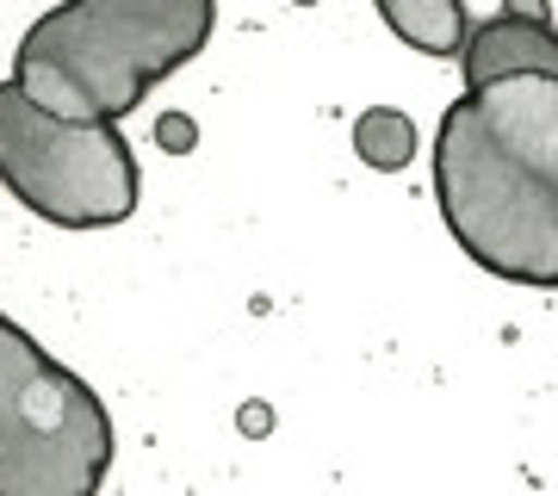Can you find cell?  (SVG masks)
<instances>
[{"mask_svg": "<svg viewBox=\"0 0 558 496\" xmlns=\"http://www.w3.org/2000/svg\"><path fill=\"white\" fill-rule=\"evenodd\" d=\"M440 218L465 255L515 286H558V75L465 87L435 137Z\"/></svg>", "mask_w": 558, "mask_h": 496, "instance_id": "obj_1", "label": "cell"}, {"mask_svg": "<svg viewBox=\"0 0 558 496\" xmlns=\"http://www.w3.org/2000/svg\"><path fill=\"white\" fill-rule=\"evenodd\" d=\"M218 0H62L20 44L13 87L50 119L119 124L205 50Z\"/></svg>", "mask_w": 558, "mask_h": 496, "instance_id": "obj_2", "label": "cell"}, {"mask_svg": "<svg viewBox=\"0 0 558 496\" xmlns=\"http://www.w3.org/2000/svg\"><path fill=\"white\" fill-rule=\"evenodd\" d=\"M106 465V403L20 323L0 317V496H87Z\"/></svg>", "mask_w": 558, "mask_h": 496, "instance_id": "obj_3", "label": "cell"}, {"mask_svg": "<svg viewBox=\"0 0 558 496\" xmlns=\"http://www.w3.org/2000/svg\"><path fill=\"white\" fill-rule=\"evenodd\" d=\"M0 180L20 205L62 230H106L137 211V156L106 119H50L7 81L0 87Z\"/></svg>", "mask_w": 558, "mask_h": 496, "instance_id": "obj_4", "label": "cell"}, {"mask_svg": "<svg viewBox=\"0 0 558 496\" xmlns=\"http://www.w3.org/2000/svg\"><path fill=\"white\" fill-rule=\"evenodd\" d=\"M459 62H465V87H484L502 75H558V38L553 25H527L502 13V20H484L478 32H465Z\"/></svg>", "mask_w": 558, "mask_h": 496, "instance_id": "obj_5", "label": "cell"}, {"mask_svg": "<svg viewBox=\"0 0 558 496\" xmlns=\"http://www.w3.org/2000/svg\"><path fill=\"white\" fill-rule=\"evenodd\" d=\"M379 7V20L398 32L410 50L422 57H459V44H465V0H373Z\"/></svg>", "mask_w": 558, "mask_h": 496, "instance_id": "obj_6", "label": "cell"}, {"mask_svg": "<svg viewBox=\"0 0 558 496\" xmlns=\"http://www.w3.org/2000/svg\"><path fill=\"white\" fill-rule=\"evenodd\" d=\"M354 149H360L366 168L398 174V168L416 161V124H410V112H398V106H373V112H360V124H354Z\"/></svg>", "mask_w": 558, "mask_h": 496, "instance_id": "obj_7", "label": "cell"}, {"mask_svg": "<svg viewBox=\"0 0 558 496\" xmlns=\"http://www.w3.org/2000/svg\"><path fill=\"white\" fill-rule=\"evenodd\" d=\"M156 143L168 156H186V149H199V124L186 119V112H161L156 119Z\"/></svg>", "mask_w": 558, "mask_h": 496, "instance_id": "obj_8", "label": "cell"}, {"mask_svg": "<svg viewBox=\"0 0 558 496\" xmlns=\"http://www.w3.org/2000/svg\"><path fill=\"white\" fill-rule=\"evenodd\" d=\"M236 428H242L248 440L274 435V403H260V397H255V403H242V410H236Z\"/></svg>", "mask_w": 558, "mask_h": 496, "instance_id": "obj_9", "label": "cell"}, {"mask_svg": "<svg viewBox=\"0 0 558 496\" xmlns=\"http://www.w3.org/2000/svg\"><path fill=\"white\" fill-rule=\"evenodd\" d=\"M509 20H527V25H553V7L546 0H502Z\"/></svg>", "mask_w": 558, "mask_h": 496, "instance_id": "obj_10", "label": "cell"}, {"mask_svg": "<svg viewBox=\"0 0 558 496\" xmlns=\"http://www.w3.org/2000/svg\"><path fill=\"white\" fill-rule=\"evenodd\" d=\"M292 7H317V0H292Z\"/></svg>", "mask_w": 558, "mask_h": 496, "instance_id": "obj_11", "label": "cell"}]
</instances>
